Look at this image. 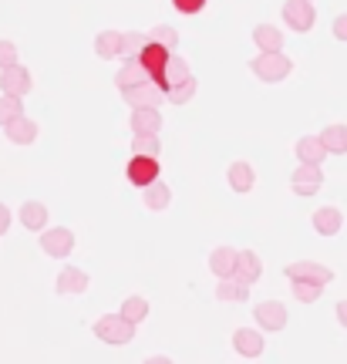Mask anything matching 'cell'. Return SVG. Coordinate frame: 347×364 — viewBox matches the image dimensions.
Returning <instances> with one entry per match:
<instances>
[{
  "label": "cell",
  "instance_id": "cell-1",
  "mask_svg": "<svg viewBox=\"0 0 347 364\" xmlns=\"http://www.w3.org/2000/svg\"><path fill=\"white\" fill-rule=\"evenodd\" d=\"M250 71H253L260 81L277 85V81H283L290 71H294V61H290L283 51H277V54H257V58L250 61Z\"/></svg>",
  "mask_w": 347,
  "mask_h": 364
},
{
  "label": "cell",
  "instance_id": "cell-2",
  "mask_svg": "<svg viewBox=\"0 0 347 364\" xmlns=\"http://www.w3.org/2000/svg\"><path fill=\"white\" fill-rule=\"evenodd\" d=\"M95 338L105 341V344H129L135 338V327L129 321H122L118 314H105L95 321Z\"/></svg>",
  "mask_w": 347,
  "mask_h": 364
},
{
  "label": "cell",
  "instance_id": "cell-3",
  "mask_svg": "<svg viewBox=\"0 0 347 364\" xmlns=\"http://www.w3.org/2000/svg\"><path fill=\"white\" fill-rule=\"evenodd\" d=\"M287 277H290V284H314V287H327L334 280V273L331 267H324V263H314V260H297L287 267Z\"/></svg>",
  "mask_w": 347,
  "mask_h": 364
},
{
  "label": "cell",
  "instance_id": "cell-4",
  "mask_svg": "<svg viewBox=\"0 0 347 364\" xmlns=\"http://www.w3.org/2000/svg\"><path fill=\"white\" fill-rule=\"evenodd\" d=\"M283 21H287L290 31L307 34V31H314V24H317V11H314L310 0H287V4H283Z\"/></svg>",
  "mask_w": 347,
  "mask_h": 364
},
{
  "label": "cell",
  "instance_id": "cell-5",
  "mask_svg": "<svg viewBox=\"0 0 347 364\" xmlns=\"http://www.w3.org/2000/svg\"><path fill=\"white\" fill-rule=\"evenodd\" d=\"M41 250L48 257H54V260H61V257H68L75 250V233L68 226H51V230L41 233Z\"/></svg>",
  "mask_w": 347,
  "mask_h": 364
},
{
  "label": "cell",
  "instance_id": "cell-6",
  "mask_svg": "<svg viewBox=\"0 0 347 364\" xmlns=\"http://www.w3.org/2000/svg\"><path fill=\"white\" fill-rule=\"evenodd\" d=\"M31 71L24 65H14V68H4L0 71V91L7 95V98H21L24 102V95L31 91Z\"/></svg>",
  "mask_w": 347,
  "mask_h": 364
},
{
  "label": "cell",
  "instance_id": "cell-7",
  "mask_svg": "<svg viewBox=\"0 0 347 364\" xmlns=\"http://www.w3.org/2000/svg\"><path fill=\"white\" fill-rule=\"evenodd\" d=\"M253 317H257L260 331H270V334H277V331H283V327H287V307H283L280 300L257 304V307H253Z\"/></svg>",
  "mask_w": 347,
  "mask_h": 364
},
{
  "label": "cell",
  "instance_id": "cell-8",
  "mask_svg": "<svg viewBox=\"0 0 347 364\" xmlns=\"http://www.w3.org/2000/svg\"><path fill=\"white\" fill-rule=\"evenodd\" d=\"M260 277H263V260H260L253 250H240V257H236V270H233L230 280H236V284H257Z\"/></svg>",
  "mask_w": 347,
  "mask_h": 364
},
{
  "label": "cell",
  "instance_id": "cell-9",
  "mask_svg": "<svg viewBox=\"0 0 347 364\" xmlns=\"http://www.w3.org/2000/svg\"><path fill=\"white\" fill-rule=\"evenodd\" d=\"M125 176H129V182H132V186H139V189L152 186V182L159 179V159L132 156L129 166H125Z\"/></svg>",
  "mask_w": 347,
  "mask_h": 364
},
{
  "label": "cell",
  "instance_id": "cell-10",
  "mask_svg": "<svg viewBox=\"0 0 347 364\" xmlns=\"http://www.w3.org/2000/svg\"><path fill=\"white\" fill-rule=\"evenodd\" d=\"M122 98L132 105V112H135V108H159V105L166 102V95L155 88L152 81H145V85H135V88H125V91H122Z\"/></svg>",
  "mask_w": 347,
  "mask_h": 364
},
{
  "label": "cell",
  "instance_id": "cell-11",
  "mask_svg": "<svg viewBox=\"0 0 347 364\" xmlns=\"http://www.w3.org/2000/svg\"><path fill=\"white\" fill-rule=\"evenodd\" d=\"M324 186V172L317 169V166H300V169H294V176H290V189H294L297 196H317Z\"/></svg>",
  "mask_w": 347,
  "mask_h": 364
},
{
  "label": "cell",
  "instance_id": "cell-12",
  "mask_svg": "<svg viewBox=\"0 0 347 364\" xmlns=\"http://www.w3.org/2000/svg\"><path fill=\"white\" fill-rule=\"evenodd\" d=\"M54 290H58L61 297L85 294V290H88V273L81 270V267H65V270L58 273V284H54Z\"/></svg>",
  "mask_w": 347,
  "mask_h": 364
},
{
  "label": "cell",
  "instance_id": "cell-13",
  "mask_svg": "<svg viewBox=\"0 0 347 364\" xmlns=\"http://www.w3.org/2000/svg\"><path fill=\"white\" fill-rule=\"evenodd\" d=\"M233 348L240 358H260V354L267 351V341L260 331H250V327H240L236 334H233Z\"/></svg>",
  "mask_w": 347,
  "mask_h": 364
},
{
  "label": "cell",
  "instance_id": "cell-14",
  "mask_svg": "<svg viewBox=\"0 0 347 364\" xmlns=\"http://www.w3.org/2000/svg\"><path fill=\"white\" fill-rule=\"evenodd\" d=\"M310 223H314V233L337 236L341 233V226H344V213H341L337 206H324V209H317V213L310 216Z\"/></svg>",
  "mask_w": 347,
  "mask_h": 364
},
{
  "label": "cell",
  "instance_id": "cell-15",
  "mask_svg": "<svg viewBox=\"0 0 347 364\" xmlns=\"http://www.w3.org/2000/svg\"><path fill=\"white\" fill-rule=\"evenodd\" d=\"M4 132H7V142L31 145L34 139H38V122H34V118H27V115H21V118H14V122H7Z\"/></svg>",
  "mask_w": 347,
  "mask_h": 364
},
{
  "label": "cell",
  "instance_id": "cell-16",
  "mask_svg": "<svg viewBox=\"0 0 347 364\" xmlns=\"http://www.w3.org/2000/svg\"><path fill=\"white\" fill-rule=\"evenodd\" d=\"M297 159H300V166H317V169H321L324 159H327V149L321 145L317 135H304V139L297 142Z\"/></svg>",
  "mask_w": 347,
  "mask_h": 364
},
{
  "label": "cell",
  "instance_id": "cell-17",
  "mask_svg": "<svg viewBox=\"0 0 347 364\" xmlns=\"http://www.w3.org/2000/svg\"><path fill=\"white\" fill-rule=\"evenodd\" d=\"M236 257H240V250L233 247H216L209 253V270L216 273L219 280H230L233 270H236Z\"/></svg>",
  "mask_w": 347,
  "mask_h": 364
},
{
  "label": "cell",
  "instance_id": "cell-18",
  "mask_svg": "<svg viewBox=\"0 0 347 364\" xmlns=\"http://www.w3.org/2000/svg\"><path fill=\"white\" fill-rule=\"evenodd\" d=\"M226 182H230L233 193H250L257 186V172L250 162H233L230 172H226Z\"/></svg>",
  "mask_w": 347,
  "mask_h": 364
},
{
  "label": "cell",
  "instance_id": "cell-19",
  "mask_svg": "<svg viewBox=\"0 0 347 364\" xmlns=\"http://www.w3.org/2000/svg\"><path fill=\"white\" fill-rule=\"evenodd\" d=\"M159 129H162L159 108H135L132 112V132L135 135H159Z\"/></svg>",
  "mask_w": 347,
  "mask_h": 364
},
{
  "label": "cell",
  "instance_id": "cell-20",
  "mask_svg": "<svg viewBox=\"0 0 347 364\" xmlns=\"http://www.w3.org/2000/svg\"><path fill=\"white\" fill-rule=\"evenodd\" d=\"M186 78H193V71H189V65L182 61L179 54H172V58H169V65H166V71H162V85H159V91L166 95V91H172L176 85H182Z\"/></svg>",
  "mask_w": 347,
  "mask_h": 364
},
{
  "label": "cell",
  "instance_id": "cell-21",
  "mask_svg": "<svg viewBox=\"0 0 347 364\" xmlns=\"http://www.w3.org/2000/svg\"><path fill=\"white\" fill-rule=\"evenodd\" d=\"M169 203H172V189H169L162 179H155L152 186H145V189H142V206L145 209L159 213V209H166Z\"/></svg>",
  "mask_w": 347,
  "mask_h": 364
},
{
  "label": "cell",
  "instance_id": "cell-22",
  "mask_svg": "<svg viewBox=\"0 0 347 364\" xmlns=\"http://www.w3.org/2000/svg\"><path fill=\"white\" fill-rule=\"evenodd\" d=\"M253 44L260 48V54H277L283 51V34L273 24H260L253 27Z\"/></svg>",
  "mask_w": 347,
  "mask_h": 364
},
{
  "label": "cell",
  "instance_id": "cell-23",
  "mask_svg": "<svg viewBox=\"0 0 347 364\" xmlns=\"http://www.w3.org/2000/svg\"><path fill=\"white\" fill-rule=\"evenodd\" d=\"M48 220H51V216H48V206H44V203H34V199H31V203L21 206V226L31 230V233H44V223Z\"/></svg>",
  "mask_w": 347,
  "mask_h": 364
},
{
  "label": "cell",
  "instance_id": "cell-24",
  "mask_svg": "<svg viewBox=\"0 0 347 364\" xmlns=\"http://www.w3.org/2000/svg\"><path fill=\"white\" fill-rule=\"evenodd\" d=\"M317 139L327 149V156H347V125H327Z\"/></svg>",
  "mask_w": 347,
  "mask_h": 364
},
{
  "label": "cell",
  "instance_id": "cell-25",
  "mask_svg": "<svg viewBox=\"0 0 347 364\" xmlns=\"http://www.w3.org/2000/svg\"><path fill=\"white\" fill-rule=\"evenodd\" d=\"M118 317L122 321H129L132 327H139L145 317H149V300L139 297V294H132V297H125V304H122V311H118Z\"/></svg>",
  "mask_w": 347,
  "mask_h": 364
},
{
  "label": "cell",
  "instance_id": "cell-26",
  "mask_svg": "<svg viewBox=\"0 0 347 364\" xmlns=\"http://www.w3.org/2000/svg\"><path fill=\"white\" fill-rule=\"evenodd\" d=\"M145 71H142L139 61H125V65L118 68V75H115V88L118 91H125V88H135V85H145Z\"/></svg>",
  "mask_w": 347,
  "mask_h": 364
},
{
  "label": "cell",
  "instance_id": "cell-27",
  "mask_svg": "<svg viewBox=\"0 0 347 364\" xmlns=\"http://www.w3.org/2000/svg\"><path fill=\"white\" fill-rule=\"evenodd\" d=\"M95 51L98 58H122V31H102L98 38H95Z\"/></svg>",
  "mask_w": 347,
  "mask_h": 364
},
{
  "label": "cell",
  "instance_id": "cell-28",
  "mask_svg": "<svg viewBox=\"0 0 347 364\" xmlns=\"http://www.w3.org/2000/svg\"><path fill=\"white\" fill-rule=\"evenodd\" d=\"M246 297H250V287L236 284V280H219L216 300H223V304H246Z\"/></svg>",
  "mask_w": 347,
  "mask_h": 364
},
{
  "label": "cell",
  "instance_id": "cell-29",
  "mask_svg": "<svg viewBox=\"0 0 347 364\" xmlns=\"http://www.w3.org/2000/svg\"><path fill=\"white\" fill-rule=\"evenodd\" d=\"M145 44H149V38H145L142 31H125V34H122V58H125V61H139V54L145 51Z\"/></svg>",
  "mask_w": 347,
  "mask_h": 364
},
{
  "label": "cell",
  "instance_id": "cell-30",
  "mask_svg": "<svg viewBox=\"0 0 347 364\" xmlns=\"http://www.w3.org/2000/svg\"><path fill=\"white\" fill-rule=\"evenodd\" d=\"M145 38H149V44H155V48H166V51H176V44H179V34H176L169 24L152 27Z\"/></svg>",
  "mask_w": 347,
  "mask_h": 364
},
{
  "label": "cell",
  "instance_id": "cell-31",
  "mask_svg": "<svg viewBox=\"0 0 347 364\" xmlns=\"http://www.w3.org/2000/svg\"><path fill=\"white\" fill-rule=\"evenodd\" d=\"M159 135H135L132 142V156H142V159H159Z\"/></svg>",
  "mask_w": 347,
  "mask_h": 364
},
{
  "label": "cell",
  "instance_id": "cell-32",
  "mask_svg": "<svg viewBox=\"0 0 347 364\" xmlns=\"http://www.w3.org/2000/svg\"><path fill=\"white\" fill-rule=\"evenodd\" d=\"M196 88H199V81L196 78H186L182 85H176L172 91H166V102H172V105H186L189 98L196 95Z\"/></svg>",
  "mask_w": 347,
  "mask_h": 364
},
{
  "label": "cell",
  "instance_id": "cell-33",
  "mask_svg": "<svg viewBox=\"0 0 347 364\" xmlns=\"http://www.w3.org/2000/svg\"><path fill=\"white\" fill-rule=\"evenodd\" d=\"M21 115H24V102L0 95V125H7V122H14V118H21Z\"/></svg>",
  "mask_w": 347,
  "mask_h": 364
},
{
  "label": "cell",
  "instance_id": "cell-34",
  "mask_svg": "<svg viewBox=\"0 0 347 364\" xmlns=\"http://www.w3.org/2000/svg\"><path fill=\"white\" fill-rule=\"evenodd\" d=\"M324 294V287H314V284H294V297L300 304H317Z\"/></svg>",
  "mask_w": 347,
  "mask_h": 364
},
{
  "label": "cell",
  "instance_id": "cell-35",
  "mask_svg": "<svg viewBox=\"0 0 347 364\" xmlns=\"http://www.w3.org/2000/svg\"><path fill=\"white\" fill-rule=\"evenodd\" d=\"M14 65H21V61H17V44H14V41H0V71H4V68H14Z\"/></svg>",
  "mask_w": 347,
  "mask_h": 364
},
{
  "label": "cell",
  "instance_id": "cell-36",
  "mask_svg": "<svg viewBox=\"0 0 347 364\" xmlns=\"http://www.w3.org/2000/svg\"><path fill=\"white\" fill-rule=\"evenodd\" d=\"M209 0H172V7L179 14H186V17H193V14H199L203 7H206Z\"/></svg>",
  "mask_w": 347,
  "mask_h": 364
},
{
  "label": "cell",
  "instance_id": "cell-37",
  "mask_svg": "<svg viewBox=\"0 0 347 364\" xmlns=\"http://www.w3.org/2000/svg\"><path fill=\"white\" fill-rule=\"evenodd\" d=\"M331 31H334V38H337V41H347V14L334 17V27H331Z\"/></svg>",
  "mask_w": 347,
  "mask_h": 364
},
{
  "label": "cell",
  "instance_id": "cell-38",
  "mask_svg": "<svg viewBox=\"0 0 347 364\" xmlns=\"http://www.w3.org/2000/svg\"><path fill=\"white\" fill-rule=\"evenodd\" d=\"M7 230H11V209L0 203V236L7 233Z\"/></svg>",
  "mask_w": 347,
  "mask_h": 364
},
{
  "label": "cell",
  "instance_id": "cell-39",
  "mask_svg": "<svg viewBox=\"0 0 347 364\" xmlns=\"http://www.w3.org/2000/svg\"><path fill=\"white\" fill-rule=\"evenodd\" d=\"M337 321H341V327H347V300L337 304Z\"/></svg>",
  "mask_w": 347,
  "mask_h": 364
},
{
  "label": "cell",
  "instance_id": "cell-40",
  "mask_svg": "<svg viewBox=\"0 0 347 364\" xmlns=\"http://www.w3.org/2000/svg\"><path fill=\"white\" fill-rule=\"evenodd\" d=\"M145 364H172V358H166V354H152V358H145Z\"/></svg>",
  "mask_w": 347,
  "mask_h": 364
},
{
  "label": "cell",
  "instance_id": "cell-41",
  "mask_svg": "<svg viewBox=\"0 0 347 364\" xmlns=\"http://www.w3.org/2000/svg\"><path fill=\"white\" fill-rule=\"evenodd\" d=\"M310 4H314V0H310Z\"/></svg>",
  "mask_w": 347,
  "mask_h": 364
}]
</instances>
